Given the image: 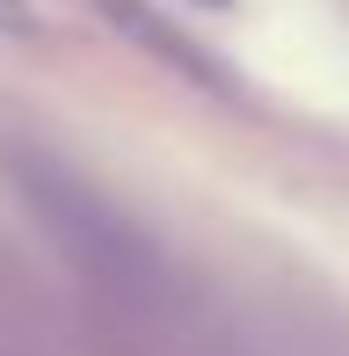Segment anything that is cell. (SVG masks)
<instances>
[{
	"label": "cell",
	"instance_id": "obj_1",
	"mask_svg": "<svg viewBox=\"0 0 349 356\" xmlns=\"http://www.w3.org/2000/svg\"><path fill=\"white\" fill-rule=\"evenodd\" d=\"M0 37H37V8L29 0H0Z\"/></svg>",
	"mask_w": 349,
	"mask_h": 356
}]
</instances>
